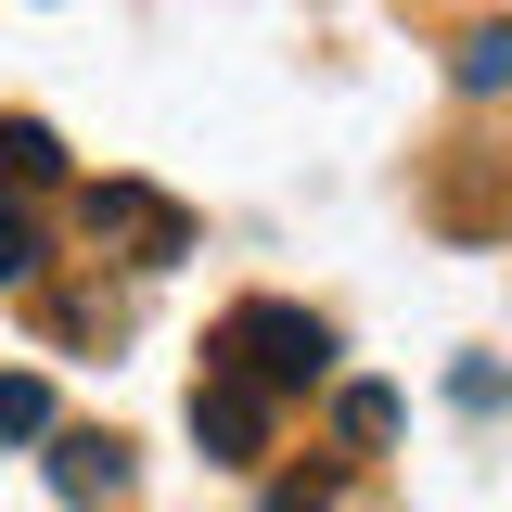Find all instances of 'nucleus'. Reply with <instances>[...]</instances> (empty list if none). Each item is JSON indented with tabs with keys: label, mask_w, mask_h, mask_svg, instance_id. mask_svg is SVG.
<instances>
[{
	"label": "nucleus",
	"mask_w": 512,
	"mask_h": 512,
	"mask_svg": "<svg viewBox=\"0 0 512 512\" xmlns=\"http://www.w3.org/2000/svg\"><path fill=\"white\" fill-rule=\"evenodd\" d=\"M205 372H244L256 397H295V384L333 372V333H320L308 308H282V295H256V308L218 320V359H205Z\"/></svg>",
	"instance_id": "1"
},
{
	"label": "nucleus",
	"mask_w": 512,
	"mask_h": 512,
	"mask_svg": "<svg viewBox=\"0 0 512 512\" xmlns=\"http://www.w3.org/2000/svg\"><path fill=\"white\" fill-rule=\"evenodd\" d=\"M77 218H90V244L128 256V269H167V256H192V218L167 205V192H141V180H103Z\"/></svg>",
	"instance_id": "2"
},
{
	"label": "nucleus",
	"mask_w": 512,
	"mask_h": 512,
	"mask_svg": "<svg viewBox=\"0 0 512 512\" xmlns=\"http://www.w3.org/2000/svg\"><path fill=\"white\" fill-rule=\"evenodd\" d=\"M192 448H205V461H256V448H269V397H256L244 372H205L192 384Z\"/></svg>",
	"instance_id": "3"
},
{
	"label": "nucleus",
	"mask_w": 512,
	"mask_h": 512,
	"mask_svg": "<svg viewBox=\"0 0 512 512\" xmlns=\"http://www.w3.org/2000/svg\"><path fill=\"white\" fill-rule=\"evenodd\" d=\"M52 487H64L77 512H90V500H128V436H90V423L52 436Z\"/></svg>",
	"instance_id": "4"
},
{
	"label": "nucleus",
	"mask_w": 512,
	"mask_h": 512,
	"mask_svg": "<svg viewBox=\"0 0 512 512\" xmlns=\"http://www.w3.org/2000/svg\"><path fill=\"white\" fill-rule=\"evenodd\" d=\"M0 167H13V180H64V141L39 116H0Z\"/></svg>",
	"instance_id": "5"
},
{
	"label": "nucleus",
	"mask_w": 512,
	"mask_h": 512,
	"mask_svg": "<svg viewBox=\"0 0 512 512\" xmlns=\"http://www.w3.org/2000/svg\"><path fill=\"white\" fill-rule=\"evenodd\" d=\"M333 436H346V448H384V436H397V397H384V384H346V397H333Z\"/></svg>",
	"instance_id": "6"
},
{
	"label": "nucleus",
	"mask_w": 512,
	"mask_h": 512,
	"mask_svg": "<svg viewBox=\"0 0 512 512\" xmlns=\"http://www.w3.org/2000/svg\"><path fill=\"white\" fill-rule=\"evenodd\" d=\"M0 436H52V384L39 372H0Z\"/></svg>",
	"instance_id": "7"
},
{
	"label": "nucleus",
	"mask_w": 512,
	"mask_h": 512,
	"mask_svg": "<svg viewBox=\"0 0 512 512\" xmlns=\"http://www.w3.org/2000/svg\"><path fill=\"white\" fill-rule=\"evenodd\" d=\"M461 90H512V26H474L461 39Z\"/></svg>",
	"instance_id": "8"
},
{
	"label": "nucleus",
	"mask_w": 512,
	"mask_h": 512,
	"mask_svg": "<svg viewBox=\"0 0 512 512\" xmlns=\"http://www.w3.org/2000/svg\"><path fill=\"white\" fill-rule=\"evenodd\" d=\"M26 269H39V218H26V205H0V282H26Z\"/></svg>",
	"instance_id": "9"
},
{
	"label": "nucleus",
	"mask_w": 512,
	"mask_h": 512,
	"mask_svg": "<svg viewBox=\"0 0 512 512\" xmlns=\"http://www.w3.org/2000/svg\"><path fill=\"white\" fill-rule=\"evenodd\" d=\"M269 512H333V474H282V487H269Z\"/></svg>",
	"instance_id": "10"
}]
</instances>
